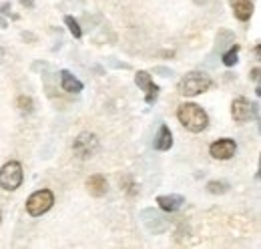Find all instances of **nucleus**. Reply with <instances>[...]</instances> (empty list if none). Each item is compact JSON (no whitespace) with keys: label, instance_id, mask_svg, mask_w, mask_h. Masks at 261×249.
Here are the masks:
<instances>
[{"label":"nucleus","instance_id":"obj_1","mask_svg":"<svg viewBox=\"0 0 261 249\" xmlns=\"http://www.w3.org/2000/svg\"><path fill=\"white\" fill-rule=\"evenodd\" d=\"M177 119H179V123L183 124L187 131H191V133H201L209 124L207 113L199 105H195V103H183V105H179Z\"/></svg>","mask_w":261,"mask_h":249},{"label":"nucleus","instance_id":"obj_2","mask_svg":"<svg viewBox=\"0 0 261 249\" xmlns=\"http://www.w3.org/2000/svg\"><path fill=\"white\" fill-rule=\"evenodd\" d=\"M213 85V81L205 74V72H199V70H193L189 74H185L179 83V93L183 96H197V94L205 93L209 87Z\"/></svg>","mask_w":261,"mask_h":249},{"label":"nucleus","instance_id":"obj_3","mask_svg":"<svg viewBox=\"0 0 261 249\" xmlns=\"http://www.w3.org/2000/svg\"><path fill=\"white\" fill-rule=\"evenodd\" d=\"M53 203H55L53 191L40 189V191H36V193H33V195L29 197V201H27V211H29V215L38 217V215L46 213V211L53 207Z\"/></svg>","mask_w":261,"mask_h":249},{"label":"nucleus","instance_id":"obj_4","mask_svg":"<svg viewBox=\"0 0 261 249\" xmlns=\"http://www.w3.org/2000/svg\"><path fill=\"white\" fill-rule=\"evenodd\" d=\"M22 165L18 161H10L0 169V187L6 191H14L22 183Z\"/></svg>","mask_w":261,"mask_h":249},{"label":"nucleus","instance_id":"obj_5","mask_svg":"<svg viewBox=\"0 0 261 249\" xmlns=\"http://www.w3.org/2000/svg\"><path fill=\"white\" fill-rule=\"evenodd\" d=\"M231 117L237 123H247L251 119H257V105L249 103L245 96H239L231 103Z\"/></svg>","mask_w":261,"mask_h":249},{"label":"nucleus","instance_id":"obj_6","mask_svg":"<svg viewBox=\"0 0 261 249\" xmlns=\"http://www.w3.org/2000/svg\"><path fill=\"white\" fill-rule=\"evenodd\" d=\"M74 153L81 157V159H89V157L95 155V151L98 149V141L95 135L91 133H83L74 139V145H72Z\"/></svg>","mask_w":261,"mask_h":249},{"label":"nucleus","instance_id":"obj_7","mask_svg":"<svg viewBox=\"0 0 261 249\" xmlns=\"http://www.w3.org/2000/svg\"><path fill=\"white\" fill-rule=\"evenodd\" d=\"M135 83L139 85L141 91H145V101H147L149 105L155 103V98H157V94H159V87L151 81V74H149L147 70H139V72L135 74Z\"/></svg>","mask_w":261,"mask_h":249},{"label":"nucleus","instance_id":"obj_8","mask_svg":"<svg viewBox=\"0 0 261 249\" xmlns=\"http://www.w3.org/2000/svg\"><path fill=\"white\" fill-rule=\"evenodd\" d=\"M235 151H237V145H235L233 139H219V141H215V143L209 147L211 157H213V159H219V161L231 159V157L235 155Z\"/></svg>","mask_w":261,"mask_h":249},{"label":"nucleus","instance_id":"obj_9","mask_svg":"<svg viewBox=\"0 0 261 249\" xmlns=\"http://www.w3.org/2000/svg\"><path fill=\"white\" fill-rule=\"evenodd\" d=\"M231 2V8H233V14L237 20L245 22L251 18L253 14V2L251 0H229Z\"/></svg>","mask_w":261,"mask_h":249},{"label":"nucleus","instance_id":"obj_10","mask_svg":"<svg viewBox=\"0 0 261 249\" xmlns=\"http://www.w3.org/2000/svg\"><path fill=\"white\" fill-rule=\"evenodd\" d=\"M155 149L157 151H169L173 147V135H171V129L167 124L159 127V133L155 135Z\"/></svg>","mask_w":261,"mask_h":249},{"label":"nucleus","instance_id":"obj_11","mask_svg":"<svg viewBox=\"0 0 261 249\" xmlns=\"http://www.w3.org/2000/svg\"><path fill=\"white\" fill-rule=\"evenodd\" d=\"M87 189H89V193L93 197H102L107 193V189H109V183H107L105 175H93V177L87 179Z\"/></svg>","mask_w":261,"mask_h":249},{"label":"nucleus","instance_id":"obj_12","mask_svg":"<svg viewBox=\"0 0 261 249\" xmlns=\"http://www.w3.org/2000/svg\"><path fill=\"white\" fill-rule=\"evenodd\" d=\"M183 197L181 195H159L157 197V203H159V207L163 209V211H169V213H173V211H177L181 205H183Z\"/></svg>","mask_w":261,"mask_h":249},{"label":"nucleus","instance_id":"obj_13","mask_svg":"<svg viewBox=\"0 0 261 249\" xmlns=\"http://www.w3.org/2000/svg\"><path fill=\"white\" fill-rule=\"evenodd\" d=\"M61 87H63V91H66V93H81L83 91V83L74 74H70L68 70L61 72Z\"/></svg>","mask_w":261,"mask_h":249},{"label":"nucleus","instance_id":"obj_14","mask_svg":"<svg viewBox=\"0 0 261 249\" xmlns=\"http://www.w3.org/2000/svg\"><path fill=\"white\" fill-rule=\"evenodd\" d=\"M237 53H239V44H233L227 53L223 55V64L225 66H233L237 62Z\"/></svg>","mask_w":261,"mask_h":249},{"label":"nucleus","instance_id":"obj_15","mask_svg":"<svg viewBox=\"0 0 261 249\" xmlns=\"http://www.w3.org/2000/svg\"><path fill=\"white\" fill-rule=\"evenodd\" d=\"M16 105H18V109H20L22 113H33V109H34L33 98H31V96H24V94L16 98Z\"/></svg>","mask_w":261,"mask_h":249},{"label":"nucleus","instance_id":"obj_16","mask_svg":"<svg viewBox=\"0 0 261 249\" xmlns=\"http://www.w3.org/2000/svg\"><path fill=\"white\" fill-rule=\"evenodd\" d=\"M65 24L68 27V31H70V34H72L74 38H81V36H83V31H81L79 22H76L72 16H65Z\"/></svg>","mask_w":261,"mask_h":249},{"label":"nucleus","instance_id":"obj_17","mask_svg":"<svg viewBox=\"0 0 261 249\" xmlns=\"http://www.w3.org/2000/svg\"><path fill=\"white\" fill-rule=\"evenodd\" d=\"M227 187L229 185L225 183V181H209V183H207L209 193H213V195H221V193H225Z\"/></svg>","mask_w":261,"mask_h":249},{"label":"nucleus","instance_id":"obj_18","mask_svg":"<svg viewBox=\"0 0 261 249\" xmlns=\"http://www.w3.org/2000/svg\"><path fill=\"white\" fill-rule=\"evenodd\" d=\"M155 72H161V77H169V74H173L169 68H165V66H157L155 68Z\"/></svg>","mask_w":261,"mask_h":249},{"label":"nucleus","instance_id":"obj_19","mask_svg":"<svg viewBox=\"0 0 261 249\" xmlns=\"http://www.w3.org/2000/svg\"><path fill=\"white\" fill-rule=\"evenodd\" d=\"M251 79H253V81H259V66H255V68L251 70Z\"/></svg>","mask_w":261,"mask_h":249},{"label":"nucleus","instance_id":"obj_20","mask_svg":"<svg viewBox=\"0 0 261 249\" xmlns=\"http://www.w3.org/2000/svg\"><path fill=\"white\" fill-rule=\"evenodd\" d=\"M20 4H22V6H29V8H33L34 6L33 0H20Z\"/></svg>","mask_w":261,"mask_h":249},{"label":"nucleus","instance_id":"obj_21","mask_svg":"<svg viewBox=\"0 0 261 249\" xmlns=\"http://www.w3.org/2000/svg\"><path fill=\"white\" fill-rule=\"evenodd\" d=\"M0 29H6V20L4 18H0Z\"/></svg>","mask_w":261,"mask_h":249},{"label":"nucleus","instance_id":"obj_22","mask_svg":"<svg viewBox=\"0 0 261 249\" xmlns=\"http://www.w3.org/2000/svg\"><path fill=\"white\" fill-rule=\"evenodd\" d=\"M0 219H2V215H0Z\"/></svg>","mask_w":261,"mask_h":249}]
</instances>
